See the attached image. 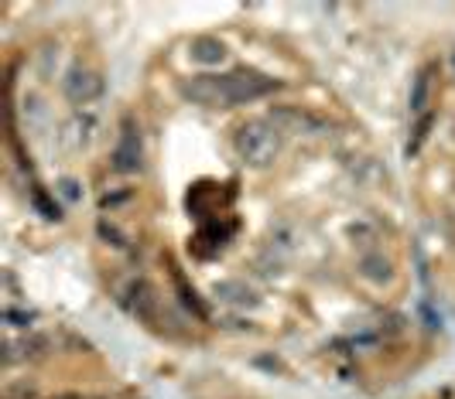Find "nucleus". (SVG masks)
<instances>
[{"label": "nucleus", "instance_id": "9d476101", "mask_svg": "<svg viewBox=\"0 0 455 399\" xmlns=\"http://www.w3.org/2000/svg\"><path fill=\"white\" fill-rule=\"evenodd\" d=\"M428 99H432V68H421L414 75V86H411V113L414 116H425Z\"/></svg>", "mask_w": 455, "mask_h": 399}, {"label": "nucleus", "instance_id": "6e6552de", "mask_svg": "<svg viewBox=\"0 0 455 399\" xmlns=\"http://www.w3.org/2000/svg\"><path fill=\"white\" fill-rule=\"evenodd\" d=\"M188 51H192V62H199V66H220L227 59V44L212 35H199L188 44Z\"/></svg>", "mask_w": 455, "mask_h": 399}, {"label": "nucleus", "instance_id": "423d86ee", "mask_svg": "<svg viewBox=\"0 0 455 399\" xmlns=\"http://www.w3.org/2000/svg\"><path fill=\"white\" fill-rule=\"evenodd\" d=\"M92 133H96V116L92 113H76L66 127H62L59 140H62L66 151H83V147H90Z\"/></svg>", "mask_w": 455, "mask_h": 399}, {"label": "nucleus", "instance_id": "f257e3e1", "mask_svg": "<svg viewBox=\"0 0 455 399\" xmlns=\"http://www.w3.org/2000/svg\"><path fill=\"white\" fill-rule=\"evenodd\" d=\"M274 89L277 82L267 75L251 72V68H236L229 75H199V79L185 82L182 92L203 106H240V103H253V99L267 96Z\"/></svg>", "mask_w": 455, "mask_h": 399}, {"label": "nucleus", "instance_id": "f8f14e48", "mask_svg": "<svg viewBox=\"0 0 455 399\" xmlns=\"http://www.w3.org/2000/svg\"><path fill=\"white\" fill-rule=\"evenodd\" d=\"M59 195H62L66 201H79V199H83V192H79V184H76L72 177H66V181L59 184Z\"/></svg>", "mask_w": 455, "mask_h": 399}, {"label": "nucleus", "instance_id": "0eeeda50", "mask_svg": "<svg viewBox=\"0 0 455 399\" xmlns=\"http://www.w3.org/2000/svg\"><path fill=\"white\" fill-rule=\"evenodd\" d=\"M127 308L134 310L140 321H155L158 317V290L148 280H134L127 290Z\"/></svg>", "mask_w": 455, "mask_h": 399}, {"label": "nucleus", "instance_id": "9b49d317", "mask_svg": "<svg viewBox=\"0 0 455 399\" xmlns=\"http://www.w3.org/2000/svg\"><path fill=\"white\" fill-rule=\"evenodd\" d=\"M360 270H363L366 280H377V284H384V280H390V263L384 260V256H363V263H360Z\"/></svg>", "mask_w": 455, "mask_h": 399}, {"label": "nucleus", "instance_id": "f03ea898", "mask_svg": "<svg viewBox=\"0 0 455 399\" xmlns=\"http://www.w3.org/2000/svg\"><path fill=\"white\" fill-rule=\"evenodd\" d=\"M233 147L247 168H271L281 154V130L271 120H247L233 137Z\"/></svg>", "mask_w": 455, "mask_h": 399}, {"label": "nucleus", "instance_id": "20e7f679", "mask_svg": "<svg viewBox=\"0 0 455 399\" xmlns=\"http://www.w3.org/2000/svg\"><path fill=\"white\" fill-rule=\"evenodd\" d=\"M267 120L281 133H298V137H325L329 133V123L322 116L301 110V106H274Z\"/></svg>", "mask_w": 455, "mask_h": 399}, {"label": "nucleus", "instance_id": "39448f33", "mask_svg": "<svg viewBox=\"0 0 455 399\" xmlns=\"http://www.w3.org/2000/svg\"><path fill=\"white\" fill-rule=\"evenodd\" d=\"M62 89L72 106H90L103 96V75L90 66H72L62 79Z\"/></svg>", "mask_w": 455, "mask_h": 399}, {"label": "nucleus", "instance_id": "1a4fd4ad", "mask_svg": "<svg viewBox=\"0 0 455 399\" xmlns=\"http://www.w3.org/2000/svg\"><path fill=\"white\" fill-rule=\"evenodd\" d=\"M212 293L220 297V301H227L233 308H253L257 304V297H253V290L247 284H240V280H223V284H216Z\"/></svg>", "mask_w": 455, "mask_h": 399}, {"label": "nucleus", "instance_id": "7ed1b4c3", "mask_svg": "<svg viewBox=\"0 0 455 399\" xmlns=\"http://www.w3.org/2000/svg\"><path fill=\"white\" fill-rule=\"evenodd\" d=\"M140 168H144V144H140L137 123L127 116L120 123V133H116L114 144V171L116 175H137Z\"/></svg>", "mask_w": 455, "mask_h": 399}]
</instances>
